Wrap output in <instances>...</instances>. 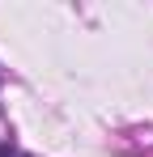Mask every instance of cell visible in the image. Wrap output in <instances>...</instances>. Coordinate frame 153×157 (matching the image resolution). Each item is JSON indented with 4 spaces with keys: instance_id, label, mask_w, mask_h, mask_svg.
<instances>
[{
    "instance_id": "cell-1",
    "label": "cell",
    "mask_w": 153,
    "mask_h": 157,
    "mask_svg": "<svg viewBox=\"0 0 153 157\" xmlns=\"http://www.w3.org/2000/svg\"><path fill=\"white\" fill-rule=\"evenodd\" d=\"M0 157H26L22 149H13V144H4V140H0Z\"/></svg>"
}]
</instances>
